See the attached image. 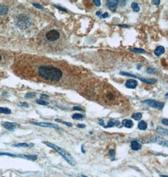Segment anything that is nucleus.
<instances>
[{"instance_id":"obj_37","label":"nucleus","mask_w":168,"mask_h":177,"mask_svg":"<svg viewBox=\"0 0 168 177\" xmlns=\"http://www.w3.org/2000/svg\"><path fill=\"white\" fill-rule=\"evenodd\" d=\"M49 97L46 94H42L41 95V100H42V99H49Z\"/></svg>"},{"instance_id":"obj_11","label":"nucleus","mask_w":168,"mask_h":177,"mask_svg":"<svg viewBox=\"0 0 168 177\" xmlns=\"http://www.w3.org/2000/svg\"><path fill=\"white\" fill-rule=\"evenodd\" d=\"M130 147L131 149L133 151L140 150L142 148V145L139 142H138L136 140H133L130 144Z\"/></svg>"},{"instance_id":"obj_41","label":"nucleus","mask_w":168,"mask_h":177,"mask_svg":"<svg viewBox=\"0 0 168 177\" xmlns=\"http://www.w3.org/2000/svg\"><path fill=\"white\" fill-rule=\"evenodd\" d=\"M160 0H155V1H153L152 3L155 5H159L160 4Z\"/></svg>"},{"instance_id":"obj_39","label":"nucleus","mask_w":168,"mask_h":177,"mask_svg":"<svg viewBox=\"0 0 168 177\" xmlns=\"http://www.w3.org/2000/svg\"><path fill=\"white\" fill-rule=\"evenodd\" d=\"M162 123L167 126V125H168V120L167 119H163L162 120Z\"/></svg>"},{"instance_id":"obj_43","label":"nucleus","mask_w":168,"mask_h":177,"mask_svg":"<svg viewBox=\"0 0 168 177\" xmlns=\"http://www.w3.org/2000/svg\"><path fill=\"white\" fill-rule=\"evenodd\" d=\"M77 127H79V128H85L86 127V125H84V124H78L77 125Z\"/></svg>"},{"instance_id":"obj_20","label":"nucleus","mask_w":168,"mask_h":177,"mask_svg":"<svg viewBox=\"0 0 168 177\" xmlns=\"http://www.w3.org/2000/svg\"><path fill=\"white\" fill-rule=\"evenodd\" d=\"M32 146H34L33 144H29L27 143H18L15 144L14 146L17 147H28Z\"/></svg>"},{"instance_id":"obj_42","label":"nucleus","mask_w":168,"mask_h":177,"mask_svg":"<svg viewBox=\"0 0 168 177\" xmlns=\"http://www.w3.org/2000/svg\"><path fill=\"white\" fill-rule=\"evenodd\" d=\"M73 109H74V110H82L81 107H79V106H74V107H73Z\"/></svg>"},{"instance_id":"obj_12","label":"nucleus","mask_w":168,"mask_h":177,"mask_svg":"<svg viewBox=\"0 0 168 177\" xmlns=\"http://www.w3.org/2000/svg\"><path fill=\"white\" fill-rule=\"evenodd\" d=\"M165 52V48L163 46H159L157 47L154 50V54L156 56H160L162 55V54L164 53Z\"/></svg>"},{"instance_id":"obj_40","label":"nucleus","mask_w":168,"mask_h":177,"mask_svg":"<svg viewBox=\"0 0 168 177\" xmlns=\"http://www.w3.org/2000/svg\"><path fill=\"white\" fill-rule=\"evenodd\" d=\"M108 17V13L106 12V13H104L101 14L100 18H107Z\"/></svg>"},{"instance_id":"obj_32","label":"nucleus","mask_w":168,"mask_h":177,"mask_svg":"<svg viewBox=\"0 0 168 177\" xmlns=\"http://www.w3.org/2000/svg\"><path fill=\"white\" fill-rule=\"evenodd\" d=\"M109 153L110 155V157H111V161L114 160L115 159V152L113 149H110L109 151Z\"/></svg>"},{"instance_id":"obj_2","label":"nucleus","mask_w":168,"mask_h":177,"mask_svg":"<svg viewBox=\"0 0 168 177\" xmlns=\"http://www.w3.org/2000/svg\"><path fill=\"white\" fill-rule=\"evenodd\" d=\"M43 143L45 144L46 146H47L48 147H51V148L54 149V150H56L58 153L63 157V158L67 161L69 165H71V166H74L76 165V161L74 159V158L72 157V156L70 154V153L66 151V150H64V149L61 148L58 146L55 145L54 144H52L51 142H46V141H44Z\"/></svg>"},{"instance_id":"obj_3","label":"nucleus","mask_w":168,"mask_h":177,"mask_svg":"<svg viewBox=\"0 0 168 177\" xmlns=\"http://www.w3.org/2000/svg\"><path fill=\"white\" fill-rule=\"evenodd\" d=\"M16 25L20 29L25 30L29 28L31 25V20L27 15H20L17 18Z\"/></svg>"},{"instance_id":"obj_18","label":"nucleus","mask_w":168,"mask_h":177,"mask_svg":"<svg viewBox=\"0 0 168 177\" xmlns=\"http://www.w3.org/2000/svg\"><path fill=\"white\" fill-rule=\"evenodd\" d=\"M119 122L118 121H115V120H113V119H111V120H110L108 122V123L107 125L106 126H105L104 127H106V128H107V127H113V126H115V125H119Z\"/></svg>"},{"instance_id":"obj_25","label":"nucleus","mask_w":168,"mask_h":177,"mask_svg":"<svg viewBox=\"0 0 168 177\" xmlns=\"http://www.w3.org/2000/svg\"><path fill=\"white\" fill-rule=\"evenodd\" d=\"M142 117V115L140 113H135L132 115V118L135 120H139L140 119H141Z\"/></svg>"},{"instance_id":"obj_1","label":"nucleus","mask_w":168,"mask_h":177,"mask_svg":"<svg viewBox=\"0 0 168 177\" xmlns=\"http://www.w3.org/2000/svg\"><path fill=\"white\" fill-rule=\"evenodd\" d=\"M39 73L42 78L51 81H59L62 79L63 76L62 71L60 69L51 66H40Z\"/></svg>"},{"instance_id":"obj_14","label":"nucleus","mask_w":168,"mask_h":177,"mask_svg":"<svg viewBox=\"0 0 168 177\" xmlns=\"http://www.w3.org/2000/svg\"><path fill=\"white\" fill-rule=\"evenodd\" d=\"M122 125L127 128H132L133 125V122L132 120L124 119L122 121Z\"/></svg>"},{"instance_id":"obj_33","label":"nucleus","mask_w":168,"mask_h":177,"mask_svg":"<svg viewBox=\"0 0 168 177\" xmlns=\"http://www.w3.org/2000/svg\"><path fill=\"white\" fill-rule=\"evenodd\" d=\"M18 105L19 107H27V108L29 107V104H27V103H25V102H20V103L18 104Z\"/></svg>"},{"instance_id":"obj_50","label":"nucleus","mask_w":168,"mask_h":177,"mask_svg":"<svg viewBox=\"0 0 168 177\" xmlns=\"http://www.w3.org/2000/svg\"><path fill=\"white\" fill-rule=\"evenodd\" d=\"M166 98H168V93H166Z\"/></svg>"},{"instance_id":"obj_28","label":"nucleus","mask_w":168,"mask_h":177,"mask_svg":"<svg viewBox=\"0 0 168 177\" xmlns=\"http://www.w3.org/2000/svg\"><path fill=\"white\" fill-rule=\"evenodd\" d=\"M37 102V104H39V105H44V106H47L49 105V103L47 102H46V101H44L42 100H37L36 101Z\"/></svg>"},{"instance_id":"obj_4","label":"nucleus","mask_w":168,"mask_h":177,"mask_svg":"<svg viewBox=\"0 0 168 177\" xmlns=\"http://www.w3.org/2000/svg\"><path fill=\"white\" fill-rule=\"evenodd\" d=\"M142 103L145 104L149 107L154 108V109H158V110H161L164 106V104L162 102H157V101L155 100H152V99H148V100H144L142 102Z\"/></svg>"},{"instance_id":"obj_17","label":"nucleus","mask_w":168,"mask_h":177,"mask_svg":"<svg viewBox=\"0 0 168 177\" xmlns=\"http://www.w3.org/2000/svg\"><path fill=\"white\" fill-rule=\"evenodd\" d=\"M147 124L144 120H142L138 124V128L140 130H144L147 129Z\"/></svg>"},{"instance_id":"obj_38","label":"nucleus","mask_w":168,"mask_h":177,"mask_svg":"<svg viewBox=\"0 0 168 177\" xmlns=\"http://www.w3.org/2000/svg\"><path fill=\"white\" fill-rule=\"evenodd\" d=\"M0 155H6V156H10L12 157H15L16 156L14 155V154H9V153H0Z\"/></svg>"},{"instance_id":"obj_5","label":"nucleus","mask_w":168,"mask_h":177,"mask_svg":"<svg viewBox=\"0 0 168 177\" xmlns=\"http://www.w3.org/2000/svg\"><path fill=\"white\" fill-rule=\"evenodd\" d=\"M60 33L59 31L56 30H49V32L46 33V38L48 40L51 42H54L56 40H58L60 38Z\"/></svg>"},{"instance_id":"obj_31","label":"nucleus","mask_w":168,"mask_h":177,"mask_svg":"<svg viewBox=\"0 0 168 177\" xmlns=\"http://www.w3.org/2000/svg\"><path fill=\"white\" fill-rule=\"evenodd\" d=\"M25 98H33L34 97H35V93H34V92H32V93H28L25 95Z\"/></svg>"},{"instance_id":"obj_48","label":"nucleus","mask_w":168,"mask_h":177,"mask_svg":"<svg viewBox=\"0 0 168 177\" xmlns=\"http://www.w3.org/2000/svg\"><path fill=\"white\" fill-rule=\"evenodd\" d=\"M160 177H168V175H160Z\"/></svg>"},{"instance_id":"obj_27","label":"nucleus","mask_w":168,"mask_h":177,"mask_svg":"<svg viewBox=\"0 0 168 177\" xmlns=\"http://www.w3.org/2000/svg\"><path fill=\"white\" fill-rule=\"evenodd\" d=\"M55 120H56V122H60V123H62V124H65L66 125H67V127H72V124H71V123H70V122H65V121H63V120H60V119H56Z\"/></svg>"},{"instance_id":"obj_51","label":"nucleus","mask_w":168,"mask_h":177,"mask_svg":"<svg viewBox=\"0 0 168 177\" xmlns=\"http://www.w3.org/2000/svg\"><path fill=\"white\" fill-rule=\"evenodd\" d=\"M1 61V55H0V61Z\"/></svg>"},{"instance_id":"obj_21","label":"nucleus","mask_w":168,"mask_h":177,"mask_svg":"<svg viewBox=\"0 0 168 177\" xmlns=\"http://www.w3.org/2000/svg\"><path fill=\"white\" fill-rule=\"evenodd\" d=\"M8 11V9L6 6H0V15H4L7 13V12Z\"/></svg>"},{"instance_id":"obj_45","label":"nucleus","mask_w":168,"mask_h":177,"mask_svg":"<svg viewBox=\"0 0 168 177\" xmlns=\"http://www.w3.org/2000/svg\"><path fill=\"white\" fill-rule=\"evenodd\" d=\"M96 15H98V17H101V11H98V12H96Z\"/></svg>"},{"instance_id":"obj_35","label":"nucleus","mask_w":168,"mask_h":177,"mask_svg":"<svg viewBox=\"0 0 168 177\" xmlns=\"http://www.w3.org/2000/svg\"><path fill=\"white\" fill-rule=\"evenodd\" d=\"M33 5H34V6H35V7H36V8H37L41 9V10H43V9H44V7L42 6V5H39V4H37V3H34V4H33Z\"/></svg>"},{"instance_id":"obj_16","label":"nucleus","mask_w":168,"mask_h":177,"mask_svg":"<svg viewBox=\"0 0 168 177\" xmlns=\"http://www.w3.org/2000/svg\"><path fill=\"white\" fill-rule=\"evenodd\" d=\"M18 156H20V158L27 159L31 161H35L37 159V155H25V154H21V155Z\"/></svg>"},{"instance_id":"obj_30","label":"nucleus","mask_w":168,"mask_h":177,"mask_svg":"<svg viewBox=\"0 0 168 177\" xmlns=\"http://www.w3.org/2000/svg\"><path fill=\"white\" fill-rule=\"evenodd\" d=\"M157 73V70L154 68H151L149 67L147 69V73L150 74H156Z\"/></svg>"},{"instance_id":"obj_24","label":"nucleus","mask_w":168,"mask_h":177,"mask_svg":"<svg viewBox=\"0 0 168 177\" xmlns=\"http://www.w3.org/2000/svg\"><path fill=\"white\" fill-rule=\"evenodd\" d=\"M131 7L133 9V10L135 12H138L140 11V8L139 6V5L137 3L135 2H133L131 4Z\"/></svg>"},{"instance_id":"obj_7","label":"nucleus","mask_w":168,"mask_h":177,"mask_svg":"<svg viewBox=\"0 0 168 177\" xmlns=\"http://www.w3.org/2000/svg\"><path fill=\"white\" fill-rule=\"evenodd\" d=\"M151 142H155V143L159 144L160 145H162L165 147H168V140H165L164 139L161 138V137H157V136H154L151 138Z\"/></svg>"},{"instance_id":"obj_10","label":"nucleus","mask_w":168,"mask_h":177,"mask_svg":"<svg viewBox=\"0 0 168 177\" xmlns=\"http://www.w3.org/2000/svg\"><path fill=\"white\" fill-rule=\"evenodd\" d=\"M138 85V82L135 79H128L125 83V86L128 88L130 89H134Z\"/></svg>"},{"instance_id":"obj_13","label":"nucleus","mask_w":168,"mask_h":177,"mask_svg":"<svg viewBox=\"0 0 168 177\" xmlns=\"http://www.w3.org/2000/svg\"><path fill=\"white\" fill-rule=\"evenodd\" d=\"M156 131L157 133L161 134V135H166V136H168V130H167L166 129L162 128V127H160V126H158V127H157Z\"/></svg>"},{"instance_id":"obj_47","label":"nucleus","mask_w":168,"mask_h":177,"mask_svg":"<svg viewBox=\"0 0 168 177\" xmlns=\"http://www.w3.org/2000/svg\"><path fill=\"white\" fill-rule=\"evenodd\" d=\"M81 151H82L83 153H85V151L84 150V146H81Z\"/></svg>"},{"instance_id":"obj_23","label":"nucleus","mask_w":168,"mask_h":177,"mask_svg":"<svg viewBox=\"0 0 168 177\" xmlns=\"http://www.w3.org/2000/svg\"><path fill=\"white\" fill-rule=\"evenodd\" d=\"M84 115H82V114H77V113H76V114H74V115H72V118L73 119H74V120H82V119H84Z\"/></svg>"},{"instance_id":"obj_26","label":"nucleus","mask_w":168,"mask_h":177,"mask_svg":"<svg viewBox=\"0 0 168 177\" xmlns=\"http://www.w3.org/2000/svg\"><path fill=\"white\" fill-rule=\"evenodd\" d=\"M130 50H131L132 52H137V53H145V50L144 49H137V48H133V49H130Z\"/></svg>"},{"instance_id":"obj_22","label":"nucleus","mask_w":168,"mask_h":177,"mask_svg":"<svg viewBox=\"0 0 168 177\" xmlns=\"http://www.w3.org/2000/svg\"><path fill=\"white\" fill-rule=\"evenodd\" d=\"M12 113V110L8 108H3L0 107V114H10Z\"/></svg>"},{"instance_id":"obj_46","label":"nucleus","mask_w":168,"mask_h":177,"mask_svg":"<svg viewBox=\"0 0 168 177\" xmlns=\"http://www.w3.org/2000/svg\"><path fill=\"white\" fill-rule=\"evenodd\" d=\"M118 26L121 27H125V28H128V26L127 25H119Z\"/></svg>"},{"instance_id":"obj_36","label":"nucleus","mask_w":168,"mask_h":177,"mask_svg":"<svg viewBox=\"0 0 168 177\" xmlns=\"http://www.w3.org/2000/svg\"><path fill=\"white\" fill-rule=\"evenodd\" d=\"M93 2H94V3L96 5V6H101V1H99V0H94L93 1Z\"/></svg>"},{"instance_id":"obj_19","label":"nucleus","mask_w":168,"mask_h":177,"mask_svg":"<svg viewBox=\"0 0 168 177\" xmlns=\"http://www.w3.org/2000/svg\"><path fill=\"white\" fill-rule=\"evenodd\" d=\"M105 97L108 101H113L115 98V95L112 92H108L106 94Z\"/></svg>"},{"instance_id":"obj_44","label":"nucleus","mask_w":168,"mask_h":177,"mask_svg":"<svg viewBox=\"0 0 168 177\" xmlns=\"http://www.w3.org/2000/svg\"><path fill=\"white\" fill-rule=\"evenodd\" d=\"M99 124H100V125H102V126H103V127H104V121H103V120H99Z\"/></svg>"},{"instance_id":"obj_9","label":"nucleus","mask_w":168,"mask_h":177,"mask_svg":"<svg viewBox=\"0 0 168 177\" xmlns=\"http://www.w3.org/2000/svg\"><path fill=\"white\" fill-rule=\"evenodd\" d=\"M118 4V1H116V0H115V1H112V0L106 1V6L113 12H115L116 11V8H117Z\"/></svg>"},{"instance_id":"obj_29","label":"nucleus","mask_w":168,"mask_h":177,"mask_svg":"<svg viewBox=\"0 0 168 177\" xmlns=\"http://www.w3.org/2000/svg\"><path fill=\"white\" fill-rule=\"evenodd\" d=\"M120 74H121V75L123 76H130V77H133V78H137L138 76H137L134 75V74H130V73H126V72H120Z\"/></svg>"},{"instance_id":"obj_34","label":"nucleus","mask_w":168,"mask_h":177,"mask_svg":"<svg viewBox=\"0 0 168 177\" xmlns=\"http://www.w3.org/2000/svg\"><path fill=\"white\" fill-rule=\"evenodd\" d=\"M54 6L56 7V8L57 9H59V10H61V11H62V12H67V10H66V8H63V7L62 6Z\"/></svg>"},{"instance_id":"obj_49","label":"nucleus","mask_w":168,"mask_h":177,"mask_svg":"<svg viewBox=\"0 0 168 177\" xmlns=\"http://www.w3.org/2000/svg\"><path fill=\"white\" fill-rule=\"evenodd\" d=\"M81 177H86V176L83 175H81Z\"/></svg>"},{"instance_id":"obj_8","label":"nucleus","mask_w":168,"mask_h":177,"mask_svg":"<svg viewBox=\"0 0 168 177\" xmlns=\"http://www.w3.org/2000/svg\"><path fill=\"white\" fill-rule=\"evenodd\" d=\"M2 125L3 126L5 129L10 131H13L15 129H17L18 127V124L13 122H4L2 123Z\"/></svg>"},{"instance_id":"obj_15","label":"nucleus","mask_w":168,"mask_h":177,"mask_svg":"<svg viewBox=\"0 0 168 177\" xmlns=\"http://www.w3.org/2000/svg\"><path fill=\"white\" fill-rule=\"evenodd\" d=\"M137 78H139V79L142 81L144 82L145 83L147 84H151V85H152V84H154L157 81L156 79L152 78H139V77H137Z\"/></svg>"},{"instance_id":"obj_6","label":"nucleus","mask_w":168,"mask_h":177,"mask_svg":"<svg viewBox=\"0 0 168 177\" xmlns=\"http://www.w3.org/2000/svg\"><path fill=\"white\" fill-rule=\"evenodd\" d=\"M30 123L33 125H37L39 127H50V128H54L56 129H61L59 126L54 124H51V123H47V122H30Z\"/></svg>"}]
</instances>
